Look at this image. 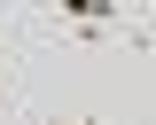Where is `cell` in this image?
Wrapping results in <instances>:
<instances>
[{"mask_svg": "<svg viewBox=\"0 0 156 125\" xmlns=\"http://www.w3.org/2000/svg\"><path fill=\"white\" fill-rule=\"evenodd\" d=\"M39 125H117V117H101V109H70V117H62V109H47Z\"/></svg>", "mask_w": 156, "mask_h": 125, "instance_id": "cell-1", "label": "cell"}, {"mask_svg": "<svg viewBox=\"0 0 156 125\" xmlns=\"http://www.w3.org/2000/svg\"><path fill=\"white\" fill-rule=\"evenodd\" d=\"M0 94H16V47L0 39Z\"/></svg>", "mask_w": 156, "mask_h": 125, "instance_id": "cell-2", "label": "cell"}]
</instances>
